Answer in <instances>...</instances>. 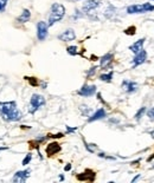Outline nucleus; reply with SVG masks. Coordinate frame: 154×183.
<instances>
[{"mask_svg":"<svg viewBox=\"0 0 154 183\" xmlns=\"http://www.w3.org/2000/svg\"><path fill=\"white\" fill-rule=\"evenodd\" d=\"M0 115L6 122H19L23 115L17 107V102H0Z\"/></svg>","mask_w":154,"mask_h":183,"instance_id":"f257e3e1","label":"nucleus"},{"mask_svg":"<svg viewBox=\"0 0 154 183\" xmlns=\"http://www.w3.org/2000/svg\"><path fill=\"white\" fill-rule=\"evenodd\" d=\"M64 15H65V7L58 3L52 4L51 9H50V15H49V24L47 25L49 26L55 25L56 23L61 21L64 18Z\"/></svg>","mask_w":154,"mask_h":183,"instance_id":"f03ea898","label":"nucleus"},{"mask_svg":"<svg viewBox=\"0 0 154 183\" xmlns=\"http://www.w3.org/2000/svg\"><path fill=\"white\" fill-rule=\"evenodd\" d=\"M154 11V5L149 3L145 4H135V5H130L127 7V13L128 14H141V13H147Z\"/></svg>","mask_w":154,"mask_h":183,"instance_id":"7ed1b4c3","label":"nucleus"},{"mask_svg":"<svg viewBox=\"0 0 154 183\" xmlns=\"http://www.w3.org/2000/svg\"><path fill=\"white\" fill-rule=\"evenodd\" d=\"M45 103L46 101L42 95L33 93L30 99V113H34L36 111H38L42 107H44Z\"/></svg>","mask_w":154,"mask_h":183,"instance_id":"20e7f679","label":"nucleus"},{"mask_svg":"<svg viewBox=\"0 0 154 183\" xmlns=\"http://www.w3.org/2000/svg\"><path fill=\"white\" fill-rule=\"evenodd\" d=\"M49 34V25L45 21L41 20L37 23V38L39 42H44Z\"/></svg>","mask_w":154,"mask_h":183,"instance_id":"39448f33","label":"nucleus"},{"mask_svg":"<svg viewBox=\"0 0 154 183\" xmlns=\"http://www.w3.org/2000/svg\"><path fill=\"white\" fill-rule=\"evenodd\" d=\"M80 96L82 97H90L96 93V85H89V84H84L82 88L77 91Z\"/></svg>","mask_w":154,"mask_h":183,"instance_id":"423d86ee","label":"nucleus"},{"mask_svg":"<svg viewBox=\"0 0 154 183\" xmlns=\"http://www.w3.org/2000/svg\"><path fill=\"white\" fill-rule=\"evenodd\" d=\"M147 60V52L146 50H141L140 52L135 53V56H134L133 58V67H136L139 65H142L143 63H146Z\"/></svg>","mask_w":154,"mask_h":183,"instance_id":"0eeeda50","label":"nucleus"},{"mask_svg":"<svg viewBox=\"0 0 154 183\" xmlns=\"http://www.w3.org/2000/svg\"><path fill=\"white\" fill-rule=\"evenodd\" d=\"M101 5V0H88L85 1L83 7H82V12L83 13H89L94 9H96L99 6Z\"/></svg>","mask_w":154,"mask_h":183,"instance_id":"6e6552de","label":"nucleus"},{"mask_svg":"<svg viewBox=\"0 0 154 183\" xmlns=\"http://www.w3.org/2000/svg\"><path fill=\"white\" fill-rule=\"evenodd\" d=\"M122 89L126 91L127 93H134V92H136L138 89H139V85L136 82H133V80H123L122 84Z\"/></svg>","mask_w":154,"mask_h":183,"instance_id":"1a4fd4ad","label":"nucleus"},{"mask_svg":"<svg viewBox=\"0 0 154 183\" xmlns=\"http://www.w3.org/2000/svg\"><path fill=\"white\" fill-rule=\"evenodd\" d=\"M57 38H58L59 40H62V42H72V40L76 39V33H75V31L72 30V28H68V30H65L62 34H59Z\"/></svg>","mask_w":154,"mask_h":183,"instance_id":"9d476101","label":"nucleus"},{"mask_svg":"<svg viewBox=\"0 0 154 183\" xmlns=\"http://www.w3.org/2000/svg\"><path fill=\"white\" fill-rule=\"evenodd\" d=\"M113 59H114V54L113 53H105L104 56H102L100 58V67L101 69H107V67L110 66V64L113 63Z\"/></svg>","mask_w":154,"mask_h":183,"instance_id":"9b49d317","label":"nucleus"},{"mask_svg":"<svg viewBox=\"0 0 154 183\" xmlns=\"http://www.w3.org/2000/svg\"><path fill=\"white\" fill-rule=\"evenodd\" d=\"M30 169H26V170H22V171H17L16 175L13 176V182H19V183H24L28 176H30Z\"/></svg>","mask_w":154,"mask_h":183,"instance_id":"f8f14e48","label":"nucleus"},{"mask_svg":"<svg viewBox=\"0 0 154 183\" xmlns=\"http://www.w3.org/2000/svg\"><path fill=\"white\" fill-rule=\"evenodd\" d=\"M104 117H107V112H105V110L103 108H101L99 110H96L88 118V122L91 123V122H95V121H100V119H103Z\"/></svg>","mask_w":154,"mask_h":183,"instance_id":"ddd939ff","label":"nucleus"},{"mask_svg":"<svg viewBox=\"0 0 154 183\" xmlns=\"http://www.w3.org/2000/svg\"><path fill=\"white\" fill-rule=\"evenodd\" d=\"M77 180H78V181H89V182H93L95 180V172L93 170H90V169H86L84 172L77 175Z\"/></svg>","mask_w":154,"mask_h":183,"instance_id":"4468645a","label":"nucleus"},{"mask_svg":"<svg viewBox=\"0 0 154 183\" xmlns=\"http://www.w3.org/2000/svg\"><path fill=\"white\" fill-rule=\"evenodd\" d=\"M61 145L57 142H52L50 144H47V147H46V154H47V156H53L56 155V154H58L61 151Z\"/></svg>","mask_w":154,"mask_h":183,"instance_id":"2eb2a0df","label":"nucleus"},{"mask_svg":"<svg viewBox=\"0 0 154 183\" xmlns=\"http://www.w3.org/2000/svg\"><path fill=\"white\" fill-rule=\"evenodd\" d=\"M145 40H146V38H141V39H139V40H136L134 44H132L128 49L135 54V53H138V52H140L142 49H143V44H145Z\"/></svg>","mask_w":154,"mask_h":183,"instance_id":"dca6fc26","label":"nucleus"},{"mask_svg":"<svg viewBox=\"0 0 154 183\" xmlns=\"http://www.w3.org/2000/svg\"><path fill=\"white\" fill-rule=\"evenodd\" d=\"M30 19H31V12H30V9L25 8L24 11L22 12V14L17 18V21L20 23V24H24V23H27L28 20H30Z\"/></svg>","mask_w":154,"mask_h":183,"instance_id":"f3484780","label":"nucleus"},{"mask_svg":"<svg viewBox=\"0 0 154 183\" xmlns=\"http://www.w3.org/2000/svg\"><path fill=\"white\" fill-rule=\"evenodd\" d=\"M113 76H114V72H113V71H110V72H108V73H102V74L100 76V79H101L102 82H105V83H110L111 79H113Z\"/></svg>","mask_w":154,"mask_h":183,"instance_id":"a211bd4d","label":"nucleus"},{"mask_svg":"<svg viewBox=\"0 0 154 183\" xmlns=\"http://www.w3.org/2000/svg\"><path fill=\"white\" fill-rule=\"evenodd\" d=\"M146 107H142V108H140L139 110H138V112L135 113V116H134V118H135V121H140L141 118H142V116H143V115H145V112H146Z\"/></svg>","mask_w":154,"mask_h":183,"instance_id":"6ab92c4d","label":"nucleus"},{"mask_svg":"<svg viewBox=\"0 0 154 183\" xmlns=\"http://www.w3.org/2000/svg\"><path fill=\"white\" fill-rule=\"evenodd\" d=\"M66 51H68V53H69L70 56L78 54V52H77V46H69L68 49H66Z\"/></svg>","mask_w":154,"mask_h":183,"instance_id":"aec40b11","label":"nucleus"},{"mask_svg":"<svg viewBox=\"0 0 154 183\" xmlns=\"http://www.w3.org/2000/svg\"><path fill=\"white\" fill-rule=\"evenodd\" d=\"M80 109H81V111H82V113L84 115V116H88V113L91 111V109H90V108H88L86 105H81Z\"/></svg>","mask_w":154,"mask_h":183,"instance_id":"412c9836","label":"nucleus"},{"mask_svg":"<svg viewBox=\"0 0 154 183\" xmlns=\"http://www.w3.org/2000/svg\"><path fill=\"white\" fill-rule=\"evenodd\" d=\"M135 26H130V27H128L127 30H124V33L126 34H128V36H134L135 34Z\"/></svg>","mask_w":154,"mask_h":183,"instance_id":"4be33fe9","label":"nucleus"},{"mask_svg":"<svg viewBox=\"0 0 154 183\" xmlns=\"http://www.w3.org/2000/svg\"><path fill=\"white\" fill-rule=\"evenodd\" d=\"M83 141H84V139H83ZM84 144H85V148H86V150H88V151H90V152H94V151H95L96 144H88L85 141H84Z\"/></svg>","mask_w":154,"mask_h":183,"instance_id":"5701e85b","label":"nucleus"},{"mask_svg":"<svg viewBox=\"0 0 154 183\" xmlns=\"http://www.w3.org/2000/svg\"><path fill=\"white\" fill-rule=\"evenodd\" d=\"M146 112H147V117L149 118V121H154V107L153 108H151L149 110H146Z\"/></svg>","mask_w":154,"mask_h":183,"instance_id":"b1692460","label":"nucleus"},{"mask_svg":"<svg viewBox=\"0 0 154 183\" xmlns=\"http://www.w3.org/2000/svg\"><path fill=\"white\" fill-rule=\"evenodd\" d=\"M31 160H32V155H31V154H27V155H26V157L23 160L22 164H23V166H27L28 163L31 162Z\"/></svg>","mask_w":154,"mask_h":183,"instance_id":"393cba45","label":"nucleus"},{"mask_svg":"<svg viewBox=\"0 0 154 183\" xmlns=\"http://www.w3.org/2000/svg\"><path fill=\"white\" fill-rule=\"evenodd\" d=\"M7 3H8V0H0V12L5 11V8L7 6Z\"/></svg>","mask_w":154,"mask_h":183,"instance_id":"a878e982","label":"nucleus"},{"mask_svg":"<svg viewBox=\"0 0 154 183\" xmlns=\"http://www.w3.org/2000/svg\"><path fill=\"white\" fill-rule=\"evenodd\" d=\"M96 69H97V66H94V67H91V69L86 72V77L88 78H90V77H93L95 73H96Z\"/></svg>","mask_w":154,"mask_h":183,"instance_id":"bb28decb","label":"nucleus"},{"mask_svg":"<svg viewBox=\"0 0 154 183\" xmlns=\"http://www.w3.org/2000/svg\"><path fill=\"white\" fill-rule=\"evenodd\" d=\"M64 136L63 133H57V135H47V137H52V138H62Z\"/></svg>","mask_w":154,"mask_h":183,"instance_id":"cd10ccee","label":"nucleus"},{"mask_svg":"<svg viewBox=\"0 0 154 183\" xmlns=\"http://www.w3.org/2000/svg\"><path fill=\"white\" fill-rule=\"evenodd\" d=\"M77 130V128H70V127H66V132H75Z\"/></svg>","mask_w":154,"mask_h":183,"instance_id":"c85d7f7f","label":"nucleus"},{"mask_svg":"<svg viewBox=\"0 0 154 183\" xmlns=\"http://www.w3.org/2000/svg\"><path fill=\"white\" fill-rule=\"evenodd\" d=\"M30 82H31V84H32V85H37V84H38L36 78H30Z\"/></svg>","mask_w":154,"mask_h":183,"instance_id":"c756f323","label":"nucleus"},{"mask_svg":"<svg viewBox=\"0 0 154 183\" xmlns=\"http://www.w3.org/2000/svg\"><path fill=\"white\" fill-rule=\"evenodd\" d=\"M70 169H71V164H66V166L64 167V170H65V171H69Z\"/></svg>","mask_w":154,"mask_h":183,"instance_id":"7c9ffc66","label":"nucleus"},{"mask_svg":"<svg viewBox=\"0 0 154 183\" xmlns=\"http://www.w3.org/2000/svg\"><path fill=\"white\" fill-rule=\"evenodd\" d=\"M153 158H154V154H153V155H152V156H149V157L147 158V162H151V161H152Z\"/></svg>","mask_w":154,"mask_h":183,"instance_id":"2f4dec72","label":"nucleus"},{"mask_svg":"<svg viewBox=\"0 0 154 183\" xmlns=\"http://www.w3.org/2000/svg\"><path fill=\"white\" fill-rule=\"evenodd\" d=\"M139 178H140V175H138V176H135V177H134V178L132 180V182H135V181H136V180H139Z\"/></svg>","mask_w":154,"mask_h":183,"instance_id":"473e14b6","label":"nucleus"},{"mask_svg":"<svg viewBox=\"0 0 154 183\" xmlns=\"http://www.w3.org/2000/svg\"><path fill=\"white\" fill-rule=\"evenodd\" d=\"M149 135H151V136H152V137L154 138V130H152V131L149 132Z\"/></svg>","mask_w":154,"mask_h":183,"instance_id":"72a5a7b5","label":"nucleus"},{"mask_svg":"<svg viewBox=\"0 0 154 183\" xmlns=\"http://www.w3.org/2000/svg\"><path fill=\"white\" fill-rule=\"evenodd\" d=\"M59 180H61V181H63V180H64V176H63V175H61V176H59Z\"/></svg>","mask_w":154,"mask_h":183,"instance_id":"f704fd0d","label":"nucleus"},{"mask_svg":"<svg viewBox=\"0 0 154 183\" xmlns=\"http://www.w3.org/2000/svg\"><path fill=\"white\" fill-rule=\"evenodd\" d=\"M151 1H154V0H151Z\"/></svg>","mask_w":154,"mask_h":183,"instance_id":"c9c22d12","label":"nucleus"},{"mask_svg":"<svg viewBox=\"0 0 154 183\" xmlns=\"http://www.w3.org/2000/svg\"><path fill=\"white\" fill-rule=\"evenodd\" d=\"M77 1H78V0H77Z\"/></svg>","mask_w":154,"mask_h":183,"instance_id":"e433bc0d","label":"nucleus"},{"mask_svg":"<svg viewBox=\"0 0 154 183\" xmlns=\"http://www.w3.org/2000/svg\"><path fill=\"white\" fill-rule=\"evenodd\" d=\"M153 168H154V167H153Z\"/></svg>","mask_w":154,"mask_h":183,"instance_id":"4c0bfd02","label":"nucleus"}]
</instances>
